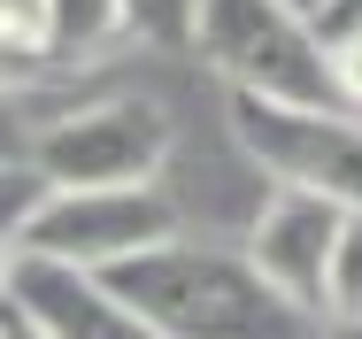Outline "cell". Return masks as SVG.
<instances>
[{"label": "cell", "mask_w": 362, "mask_h": 339, "mask_svg": "<svg viewBox=\"0 0 362 339\" xmlns=\"http://www.w3.org/2000/svg\"><path fill=\"white\" fill-rule=\"evenodd\" d=\"M162 162H170V116L162 100L139 93L62 100L31 139V170L47 185H154Z\"/></svg>", "instance_id": "3957f363"}, {"label": "cell", "mask_w": 362, "mask_h": 339, "mask_svg": "<svg viewBox=\"0 0 362 339\" xmlns=\"http://www.w3.org/2000/svg\"><path fill=\"white\" fill-rule=\"evenodd\" d=\"M193 47L223 77V93L332 108V69H324V47H316V23L286 0H201Z\"/></svg>", "instance_id": "7a4b0ae2"}, {"label": "cell", "mask_w": 362, "mask_h": 339, "mask_svg": "<svg viewBox=\"0 0 362 339\" xmlns=\"http://www.w3.org/2000/svg\"><path fill=\"white\" fill-rule=\"evenodd\" d=\"M162 239H177V201L162 185H47V201L23 224V255L70 270H108Z\"/></svg>", "instance_id": "5b68a950"}, {"label": "cell", "mask_w": 362, "mask_h": 339, "mask_svg": "<svg viewBox=\"0 0 362 339\" xmlns=\"http://www.w3.org/2000/svg\"><path fill=\"white\" fill-rule=\"evenodd\" d=\"M93 277L108 293H124L170 339H324V316L286 301L247 263V247L162 239V247H139V255H124Z\"/></svg>", "instance_id": "6da1fadb"}, {"label": "cell", "mask_w": 362, "mask_h": 339, "mask_svg": "<svg viewBox=\"0 0 362 339\" xmlns=\"http://www.w3.org/2000/svg\"><path fill=\"white\" fill-rule=\"evenodd\" d=\"M339 216H347V208L324 201V193H308V185H278V193L262 201V216H255V231H247V263L270 277L286 301H300V309L324 316V263H332Z\"/></svg>", "instance_id": "8992f818"}, {"label": "cell", "mask_w": 362, "mask_h": 339, "mask_svg": "<svg viewBox=\"0 0 362 339\" xmlns=\"http://www.w3.org/2000/svg\"><path fill=\"white\" fill-rule=\"evenodd\" d=\"M54 108H62V100L39 93V77L0 85V170H8V162H31V139H39V124H47Z\"/></svg>", "instance_id": "30bf717a"}, {"label": "cell", "mask_w": 362, "mask_h": 339, "mask_svg": "<svg viewBox=\"0 0 362 339\" xmlns=\"http://www.w3.org/2000/svg\"><path fill=\"white\" fill-rule=\"evenodd\" d=\"M324 339H362V316H339V324H324Z\"/></svg>", "instance_id": "2e32d148"}, {"label": "cell", "mask_w": 362, "mask_h": 339, "mask_svg": "<svg viewBox=\"0 0 362 339\" xmlns=\"http://www.w3.org/2000/svg\"><path fill=\"white\" fill-rule=\"evenodd\" d=\"M231 139L247 146V162H262V178L308 185L339 208H362V116L347 108H300V100H255V93H223Z\"/></svg>", "instance_id": "277c9868"}, {"label": "cell", "mask_w": 362, "mask_h": 339, "mask_svg": "<svg viewBox=\"0 0 362 339\" xmlns=\"http://www.w3.org/2000/svg\"><path fill=\"white\" fill-rule=\"evenodd\" d=\"M308 23H316V39H339V31H362V0H324V8L308 16Z\"/></svg>", "instance_id": "5bb4252c"}, {"label": "cell", "mask_w": 362, "mask_h": 339, "mask_svg": "<svg viewBox=\"0 0 362 339\" xmlns=\"http://www.w3.org/2000/svg\"><path fill=\"white\" fill-rule=\"evenodd\" d=\"M124 31L154 54H185L201 31V0H124Z\"/></svg>", "instance_id": "8fae6325"}, {"label": "cell", "mask_w": 362, "mask_h": 339, "mask_svg": "<svg viewBox=\"0 0 362 339\" xmlns=\"http://www.w3.org/2000/svg\"><path fill=\"white\" fill-rule=\"evenodd\" d=\"M339 316H362V208L339 216L332 263H324V324H339Z\"/></svg>", "instance_id": "9c48e42d"}, {"label": "cell", "mask_w": 362, "mask_h": 339, "mask_svg": "<svg viewBox=\"0 0 362 339\" xmlns=\"http://www.w3.org/2000/svg\"><path fill=\"white\" fill-rule=\"evenodd\" d=\"M8 293H16V301H23L54 339H170V332H154L124 293H108L93 270L47 263V255H16Z\"/></svg>", "instance_id": "52a82bcc"}, {"label": "cell", "mask_w": 362, "mask_h": 339, "mask_svg": "<svg viewBox=\"0 0 362 339\" xmlns=\"http://www.w3.org/2000/svg\"><path fill=\"white\" fill-rule=\"evenodd\" d=\"M0 339H54V332H47V324H39L16 293H0Z\"/></svg>", "instance_id": "9a60e30c"}, {"label": "cell", "mask_w": 362, "mask_h": 339, "mask_svg": "<svg viewBox=\"0 0 362 339\" xmlns=\"http://www.w3.org/2000/svg\"><path fill=\"white\" fill-rule=\"evenodd\" d=\"M39 16H47V0H0V47H16V54L39 62Z\"/></svg>", "instance_id": "4fadbf2b"}, {"label": "cell", "mask_w": 362, "mask_h": 339, "mask_svg": "<svg viewBox=\"0 0 362 339\" xmlns=\"http://www.w3.org/2000/svg\"><path fill=\"white\" fill-rule=\"evenodd\" d=\"M39 201H47V178H39L31 162H8V170H0V293H8V270H16V255H23V224H31Z\"/></svg>", "instance_id": "7c38bea8"}, {"label": "cell", "mask_w": 362, "mask_h": 339, "mask_svg": "<svg viewBox=\"0 0 362 339\" xmlns=\"http://www.w3.org/2000/svg\"><path fill=\"white\" fill-rule=\"evenodd\" d=\"M286 8H300V16H316V8H324V0H286Z\"/></svg>", "instance_id": "e0dca14e"}, {"label": "cell", "mask_w": 362, "mask_h": 339, "mask_svg": "<svg viewBox=\"0 0 362 339\" xmlns=\"http://www.w3.org/2000/svg\"><path fill=\"white\" fill-rule=\"evenodd\" d=\"M124 31V0H47L39 16V62L47 69H85L100 54H116Z\"/></svg>", "instance_id": "ba28073f"}]
</instances>
